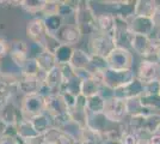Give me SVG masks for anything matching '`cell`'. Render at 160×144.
I'll list each match as a JSON object with an SVG mask.
<instances>
[{
    "label": "cell",
    "mask_w": 160,
    "mask_h": 144,
    "mask_svg": "<svg viewBox=\"0 0 160 144\" xmlns=\"http://www.w3.org/2000/svg\"><path fill=\"white\" fill-rule=\"evenodd\" d=\"M43 23H44V27L47 29V31L49 34L55 35L60 28L65 24V21L61 18L59 14H50V16H44L42 17Z\"/></svg>",
    "instance_id": "obj_34"
},
{
    "label": "cell",
    "mask_w": 160,
    "mask_h": 144,
    "mask_svg": "<svg viewBox=\"0 0 160 144\" xmlns=\"http://www.w3.org/2000/svg\"><path fill=\"white\" fill-rule=\"evenodd\" d=\"M25 34H27V37L29 39V42L42 45L44 36L48 34L42 17H32L31 19H29L27 22Z\"/></svg>",
    "instance_id": "obj_11"
},
{
    "label": "cell",
    "mask_w": 160,
    "mask_h": 144,
    "mask_svg": "<svg viewBox=\"0 0 160 144\" xmlns=\"http://www.w3.org/2000/svg\"><path fill=\"white\" fill-rule=\"evenodd\" d=\"M59 1L60 0H47L46 5L42 10V17L44 16H50V14H58V8H59Z\"/></svg>",
    "instance_id": "obj_42"
},
{
    "label": "cell",
    "mask_w": 160,
    "mask_h": 144,
    "mask_svg": "<svg viewBox=\"0 0 160 144\" xmlns=\"http://www.w3.org/2000/svg\"><path fill=\"white\" fill-rule=\"evenodd\" d=\"M142 94H143V84L138 78H134L132 82L113 90V97L123 100V101L140 97Z\"/></svg>",
    "instance_id": "obj_12"
},
{
    "label": "cell",
    "mask_w": 160,
    "mask_h": 144,
    "mask_svg": "<svg viewBox=\"0 0 160 144\" xmlns=\"http://www.w3.org/2000/svg\"><path fill=\"white\" fill-rule=\"evenodd\" d=\"M129 30L134 35H143V36H152L155 33L157 28L152 18L134 16L129 21Z\"/></svg>",
    "instance_id": "obj_13"
},
{
    "label": "cell",
    "mask_w": 160,
    "mask_h": 144,
    "mask_svg": "<svg viewBox=\"0 0 160 144\" xmlns=\"http://www.w3.org/2000/svg\"><path fill=\"white\" fill-rule=\"evenodd\" d=\"M157 61L159 62V65H160V46H159V48H158V52H157Z\"/></svg>",
    "instance_id": "obj_53"
},
{
    "label": "cell",
    "mask_w": 160,
    "mask_h": 144,
    "mask_svg": "<svg viewBox=\"0 0 160 144\" xmlns=\"http://www.w3.org/2000/svg\"><path fill=\"white\" fill-rule=\"evenodd\" d=\"M157 40H158V42L160 43V28H157V30H155V36H154Z\"/></svg>",
    "instance_id": "obj_52"
},
{
    "label": "cell",
    "mask_w": 160,
    "mask_h": 144,
    "mask_svg": "<svg viewBox=\"0 0 160 144\" xmlns=\"http://www.w3.org/2000/svg\"><path fill=\"white\" fill-rule=\"evenodd\" d=\"M90 64V54L88 52L81 49V48L74 47L73 54L71 58L69 65L73 67V70H87Z\"/></svg>",
    "instance_id": "obj_21"
},
{
    "label": "cell",
    "mask_w": 160,
    "mask_h": 144,
    "mask_svg": "<svg viewBox=\"0 0 160 144\" xmlns=\"http://www.w3.org/2000/svg\"><path fill=\"white\" fill-rule=\"evenodd\" d=\"M141 139H143V138L141 137L139 133H135V132L129 131L127 129V131L124 132V135H123L121 141H122L123 144H139Z\"/></svg>",
    "instance_id": "obj_43"
},
{
    "label": "cell",
    "mask_w": 160,
    "mask_h": 144,
    "mask_svg": "<svg viewBox=\"0 0 160 144\" xmlns=\"http://www.w3.org/2000/svg\"><path fill=\"white\" fill-rule=\"evenodd\" d=\"M105 107V99H103L99 94L91 97H87L86 100V110L88 114H102Z\"/></svg>",
    "instance_id": "obj_30"
},
{
    "label": "cell",
    "mask_w": 160,
    "mask_h": 144,
    "mask_svg": "<svg viewBox=\"0 0 160 144\" xmlns=\"http://www.w3.org/2000/svg\"><path fill=\"white\" fill-rule=\"evenodd\" d=\"M134 78H136L134 70L107 69L103 76V85L108 87L109 89L115 90L127 83L132 82Z\"/></svg>",
    "instance_id": "obj_5"
},
{
    "label": "cell",
    "mask_w": 160,
    "mask_h": 144,
    "mask_svg": "<svg viewBox=\"0 0 160 144\" xmlns=\"http://www.w3.org/2000/svg\"><path fill=\"white\" fill-rule=\"evenodd\" d=\"M108 69L107 58L100 56V55L90 54V64H88V72L91 75L94 73H103Z\"/></svg>",
    "instance_id": "obj_31"
},
{
    "label": "cell",
    "mask_w": 160,
    "mask_h": 144,
    "mask_svg": "<svg viewBox=\"0 0 160 144\" xmlns=\"http://www.w3.org/2000/svg\"><path fill=\"white\" fill-rule=\"evenodd\" d=\"M71 120H72V118H71L68 112H67V113H63V114H60V115L52 117V127L58 129V130H61V129L65 127Z\"/></svg>",
    "instance_id": "obj_40"
},
{
    "label": "cell",
    "mask_w": 160,
    "mask_h": 144,
    "mask_svg": "<svg viewBox=\"0 0 160 144\" xmlns=\"http://www.w3.org/2000/svg\"><path fill=\"white\" fill-rule=\"evenodd\" d=\"M104 144H123L122 141H105Z\"/></svg>",
    "instance_id": "obj_51"
},
{
    "label": "cell",
    "mask_w": 160,
    "mask_h": 144,
    "mask_svg": "<svg viewBox=\"0 0 160 144\" xmlns=\"http://www.w3.org/2000/svg\"><path fill=\"white\" fill-rule=\"evenodd\" d=\"M74 47L71 46H66V45H61V47L55 52V59L58 65H65V64H69L71 61V58L73 54Z\"/></svg>",
    "instance_id": "obj_36"
},
{
    "label": "cell",
    "mask_w": 160,
    "mask_h": 144,
    "mask_svg": "<svg viewBox=\"0 0 160 144\" xmlns=\"http://www.w3.org/2000/svg\"><path fill=\"white\" fill-rule=\"evenodd\" d=\"M141 106L151 113L160 114V95H142L139 97Z\"/></svg>",
    "instance_id": "obj_32"
},
{
    "label": "cell",
    "mask_w": 160,
    "mask_h": 144,
    "mask_svg": "<svg viewBox=\"0 0 160 144\" xmlns=\"http://www.w3.org/2000/svg\"><path fill=\"white\" fill-rule=\"evenodd\" d=\"M47 0H22L20 8L29 14H32L33 17H38L37 14L42 13V10L46 5Z\"/></svg>",
    "instance_id": "obj_29"
},
{
    "label": "cell",
    "mask_w": 160,
    "mask_h": 144,
    "mask_svg": "<svg viewBox=\"0 0 160 144\" xmlns=\"http://www.w3.org/2000/svg\"><path fill=\"white\" fill-rule=\"evenodd\" d=\"M86 97L82 96L81 94L77 96V103L74 108H80V109H86Z\"/></svg>",
    "instance_id": "obj_47"
},
{
    "label": "cell",
    "mask_w": 160,
    "mask_h": 144,
    "mask_svg": "<svg viewBox=\"0 0 160 144\" xmlns=\"http://www.w3.org/2000/svg\"><path fill=\"white\" fill-rule=\"evenodd\" d=\"M60 95H61V97H62V100H63L65 104L67 106L68 110L75 107V103H77V96L72 95V94H69V93H60Z\"/></svg>",
    "instance_id": "obj_45"
},
{
    "label": "cell",
    "mask_w": 160,
    "mask_h": 144,
    "mask_svg": "<svg viewBox=\"0 0 160 144\" xmlns=\"http://www.w3.org/2000/svg\"><path fill=\"white\" fill-rule=\"evenodd\" d=\"M107 4L109 12L122 19L130 21L135 16V1L133 0H112V1H102Z\"/></svg>",
    "instance_id": "obj_6"
},
{
    "label": "cell",
    "mask_w": 160,
    "mask_h": 144,
    "mask_svg": "<svg viewBox=\"0 0 160 144\" xmlns=\"http://www.w3.org/2000/svg\"><path fill=\"white\" fill-rule=\"evenodd\" d=\"M126 112H127V117H136V115H147L151 112L147 110L141 106L139 97L136 99H130L126 101Z\"/></svg>",
    "instance_id": "obj_33"
},
{
    "label": "cell",
    "mask_w": 160,
    "mask_h": 144,
    "mask_svg": "<svg viewBox=\"0 0 160 144\" xmlns=\"http://www.w3.org/2000/svg\"><path fill=\"white\" fill-rule=\"evenodd\" d=\"M36 61L38 64V67L42 72L47 73L50 70L58 66V62L55 59V55L52 53H48L46 51H43L38 56H36Z\"/></svg>",
    "instance_id": "obj_28"
},
{
    "label": "cell",
    "mask_w": 160,
    "mask_h": 144,
    "mask_svg": "<svg viewBox=\"0 0 160 144\" xmlns=\"http://www.w3.org/2000/svg\"><path fill=\"white\" fill-rule=\"evenodd\" d=\"M74 144H81V143H80L79 141H75V142H74Z\"/></svg>",
    "instance_id": "obj_56"
},
{
    "label": "cell",
    "mask_w": 160,
    "mask_h": 144,
    "mask_svg": "<svg viewBox=\"0 0 160 144\" xmlns=\"http://www.w3.org/2000/svg\"><path fill=\"white\" fill-rule=\"evenodd\" d=\"M7 127H8V124H7L2 118L0 117V137L5 136V132H6Z\"/></svg>",
    "instance_id": "obj_50"
},
{
    "label": "cell",
    "mask_w": 160,
    "mask_h": 144,
    "mask_svg": "<svg viewBox=\"0 0 160 144\" xmlns=\"http://www.w3.org/2000/svg\"><path fill=\"white\" fill-rule=\"evenodd\" d=\"M139 144H149V143H148V141H147V139H141Z\"/></svg>",
    "instance_id": "obj_54"
},
{
    "label": "cell",
    "mask_w": 160,
    "mask_h": 144,
    "mask_svg": "<svg viewBox=\"0 0 160 144\" xmlns=\"http://www.w3.org/2000/svg\"><path fill=\"white\" fill-rule=\"evenodd\" d=\"M55 36L61 42V45L74 47L75 45H78L80 42L81 37H82V33L73 23H65L60 28V30L55 34Z\"/></svg>",
    "instance_id": "obj_10"
},
{
    "label": "cell",
    "mask_w": 160,
    "mask_h": 144,
    "mask_svg": "<svg viewBox=\"0 0 160 144\" xmlns=\"http://www.w3.org/2000/svg\"><path fill=\"white\" fill-rule=\"evenodd\" d=\"M43 144H49V143H46V142H44V143H43Z\"/></svg>",
    "instance_id": "obj_58"
},
{
    "label": "cell",
    "mask_w": 160,
    "mask_h": 144,
    "mask_svg": "<svg viewBox=\"0 0 160 144\" xmlns=\"http://www.w3.org/2000/svg\"><path fill=\"white\" fill-rule=\"evenodd\" d=\"M61 75H62V82H69L71 79H73L75 77V72H74L73 67L69 64H65V65H60Z\"/></svg>",
    "instance_id": "obj_44"
},
{
    "label": "cell",
    "mask_w": 160,
    "mask_h": 144,
    "mask_svg": "<svg viewBox=\"0 0 160 144\" xmlns=\"http://www.w3.org/2000/svg\"><path fill=\"white\" fill-rule=\"evenodd\" d=\"M152 19H153L154 24H155V28H160V4L158 8H157V11H155V13L153 14Z\"/></svg>",
    "instance_id": "obj_49"
},
{
    "label": "cell",
    "mask_w": 160,
    "mask_h": 144,
    "mask_svg": "<svg viewBox=\"0 0 160 144\" xmlns=\"http://www.w3.org/2000/svg\"><path fill=\"white\" fill-rule=\"evenodd\" d=\"M158 6H159V3L155 0H136L135 1V16L152 18Z\"/></svg>",
    "instance_id": "obj_20"
},
{
    "label": "cell",
    "mask_w": 160,
    "mask_h": 144,
    "mask_svg": "<svg viewBox=\"0 0 160 144\" xmlns=\"http://www.w3.org/2000/svg\"><path fill=\"white\" fill-rule=\"evenodd\" d=\"M98 33L115 37L116 33V17L109 11H102L97 13Z\"/></svg>",
    "instance_id": "obj_15"
},
{
    "label": "cell",
    "mask_w": 160,
    "mask_h": 144,
    "mask_svg": "<svg viewBox=\"0 0 160 144\" xmlns=\"http://www.w3.org/2000/svg\"><path fill=\"white\" fill-rule=\"evenodd\" d=\"M7 56L20 70L29 58V42L24 41V40L11 41L10 42V52H8Z\"/></svg>",
    "instance_id": "obj_9"
},
{
    "label": "cell",
    "mask_w": 160,
    "mask_h": 144,
    "mask_svg": "<svg viewBox=\"0 0 160 144\" xmlns=\"http://www.w3.org/2000/svg\"><path fill=\"white\" fill-rule=\"evenodd\" d=\"M0 76H1V61H0Z\"/></svg>",
    "instance_id": "obj_57"
},
{
    "label": "cell",
    "mask_w": 160,
    "mask_h": 144,
    "mask_svg": "<svg viewBox=\"0 0 160 144\" xmlns=\"http://www.w3.org/2000/svg\"><path fill=\"white\" fill-rule=\"evenodd\" d=\"M143 95H160V78L143 84Z\"/></svg>",
    "instance_id": "obj_41"
},
{
    "label": "cell",
    "mask_w": 160,
    "mask_h": 144,
    "mask_svg": "<svg viewBox=\"0 0 160 144\" xmlns=\"http://www.w3.org/2000/svg\"><path fill=\"white\" fill-rule=\"evenodd\" d=\"M8 52H10V42L0 37V61L8 55Z\"/></svg>",
    "instance_id": "obj_46"
},
{
    "label": "cell",
    "mask_w": 160,
    "mask_h": 144,
    "mask_svg": "<svg viewBox=\"0 0 160 144\" xmlns=\"http://www.w3.org/2000/svg\"><path fill=\"white\" fill-rule=\"evenodd\" d=\"M157 133H158V135H159V136H160V126H159V129L157 130Z\"/></svg>",
    "instance_id": "obj_55"
},
{
    "label": "cell",
    "mask_w": 160,
    "mask_h": 144,
    "mask_svg": "<svg viewBox=\"0 0 160 144\" xmlns=\"http://www.w3.org/2000/svg\"><path fill=\"white\" fill-rule=\"evenodd\" d=\"M69 115L77 124H79L81 127H86L87 125V117L88 113L86 109H80V108H72L68 110Z\"/></svg>",
    "instance_id": "obj_39"
},
{
    "label": "cell",
    "mask_w": 160,
    "mask_h": 144,
    "mask_svg": "<svg viewBox=\"0 0 160 144\" xmlns=\"http://www.w3.org/2000/svg\"><path fill=\"white\" fill-rule=\"evenodd\" d=\"M44 142L49 144H74L73 138L71 136H68L67 133L62 132L61 130H58V129H49V130L42 136Z\"/></svg>",
    "instance_id": "obj_18"
},
{
    "label": "cell",
    "mask_w": 160,
    "mask_h": 144,
    "mask_svg": "<svg viewBox=\"0 0 160 144\" xmlns=\"http://www.w3.org/2000/svg\"><path fill=\"white\" fill-rule=\"evenodd\" d=\"M116 47L117 43L112 36L98 33L88 37V54H96L107 58Z\"/></svg>",
    "instance_id": "obj_2"
},
{
    "label": "cell",
    "mask_w": 160,
    "mask_h": 144,
    "mask_svg": "<svg viewBox=\"0 0 160 144\" xmlns=\"http://www.w3.org/2000/svg\"><path fill=\"white\" fill-rule=\"evenodd\" d=\"M79 6H80V1H72V0H62V1H59L58 14L65 21V23H67L68 19H73V24H74V16L77 13Z\"/></svg>",
    "instance_id": "obj_19"
},
{
    "label": "cell",
    "mask_w": 160,
    "mask_h": 144,
    "mask_svg": "<svg viewBox=\"0 0 160 144\" xmlns=\"http://www.w3.org/2000/svg\"><path fill=\"white\" fill-rule=\"evenodd\" d=\"M160 126V114L158 113H151L145 115L143 121V131H142V137L143 139H147L148 136L153 135L157 132V130Z\"/></svg>",
    "instance_id": "obj_25"
},
{
    "label": "cell",
    "mask_w": 160,
    "mask_h": 144,
    "mask_svg": "<svg viewBox=\"0 0 160 144\" xmlns=\"http://www.w3.org/2000/svg\"><path fill=\"white\" fill-rule=\"evenodd\" d=\"M43 81H41L38 77H30V76L20 75L17 79L18 84V93L22 96L36 95L40 91V87Z\"/></svg>",
    "instance_id": "obj_14"
},
{
    "label": "cell",
    "mask_w": 160,
    "mask_h": 144,
    "mask_svg": "<svg viewBox=\"0 0 160 144\" xmlns=\"http://www.w3.org/2000/svg\"><path fill=\"white\" fill-rule=\"evenodd\" d=\"M33 129L38 133V136H43L49 129H52V117L48 113H42L30 119Z\"/></svg>",
    "instance_id": "obj_24"
},
{
    "label": "cell",
    "mask_w": 160,
    "mask_h": 144,
    "mask_svg": "<svg viewBox=\"0 0 160 144\" xmlns=\"http://www.w3.org/2000/svg\"><path fill=\"white\" fill-rule=\"evenodd\" d=\"M0 117L2 118L8 125H17L23 119L19 104L14 102L13 100L10 101L0 109Z\"/></svg>",
    "instance_id": "obj_17"
},
{
    "label": "cell",
    "mask_w": 160,
    "mask_h": 144,
    "mask_svg": "<svg viewBox=\"0 0 160 144\" xmlns=\"http://www.w3.org/2000/svg\"><path fill=\"white\" fill-rule=\"evenodd\" d=\"M0 144H18L16 137H8V136H2L0 137Z\"/></svg>",
    "instance_id": "obj_48"
},
{
    "label": "cell",
    "mask_w": 160,
    "mask_h": 144,
    "mask_svg": "<svg viewBox=\"0 0 160 144\" xmlns=\"http://www.w3.org/2000/svg\"><path fill=\"white\" fill-rule=\"evenodd\" d=\"M136 78L140 81L142 84H146L155 79L160 78V65L155 60H147L142 59L139 65L138 70L135 72Z\"/></svg>",
    "instance_id": "obj_7"
},
{
    "label": "cell",
    "mask_w": 160,
    "mask_h": 144,
    "mask_svg": "<svg viewBox=\"0 0 160 144\" xmlns=\"http://www.w3.org/2000/svg\"><path fill=\"white\" fill-rule=\"evenodd\" d=\"M108 69L111 70H133L134 55L128 48L116 47L107 56Z\"/></svg>",
    "instance_id": "obj_3"
},
{
    "label": "cell",
    "mask_w": 160,
    "mask_h": 144,
    "mask_svg": "<svg viewBox=\"0 0 160 144\" xmlns=\"http://www.w3.org/2000/svg\"><path fill=\"white\" fill-rule=\"evenodd\" d=\"M42 47L43 49L48 52V53H52V54H55V52L61 47V42L58 40V37L53 34H49L48 33L43 41H42Z\"/></svg>",
    "instance_id": "obj_38"
},
{
    "label": "cell",
    "mask_w": 160,
    "mask_h": 144,
    "mask_svg": "<svg viewBox=\"0 0 160 144\" xmlns=\"http://www.w3.org/2000/svg\"><path fill=\"white\" fill-rule=\"evenodd\" d=\"M43 83L53 90L55 94H59V89L62 84V75H61V70L59 65L46 73Z\"/></svg>",
    "instance_id": "obj_22"
},
{
    "label": "cell",
    "mask_w": 160,
    "mask_h": 144,
    "mask_svg": "<svg viewBox=\"0 0 160 144\" xmlns=\"http://www.w3.org/2000/svg\"><path fill=\"white\" fill-rule=\"evenodd\" d=\"M16 130H17V137L22 138L23 141H29V139L38 137V133L33 129L31 121L28 119H22L16 125Z\"/></svg>",
    "instance_id": "obj_23"
},
{
    "label": "cell",
    "mask_w": 160,
    "mask_h": 144,
    "mask_svg": "<svg viewBox=\"0 0 160 144\" xmlns=\"http://www.w3.org/2000/svg\"><path fill=\"white\" fill-rule=\"evenodd\" d=\"M46 102V113H48L50 117L60 115L68 112V108L65 104L60 94H53L44 99Z\"/></svg>",
    "instance_id": "obj_16"
},
{
    "label": "cell",
    "mask_w": 160,
    "mask_h": 144,
    "mask_svg": "<svg viewBox=\"0 0 160 144\" xmlns=\"http://www.w3.org/2000/svg\"><path fill=\"white\" fill-rule=\"evenodd\" d=\"M90 4V1H80V6L74 16V24L80 29L82 36L86 35L87 37L98 34L97 12Z\"/></svg>",
    "instance_id": "obj_1"
},
{
    "label": "cell",
    "mask_w": 160,
    "mask_h": 144,
    "mask_svg": "<svg viewBox=\"0 0 160 144\" xmlns=\"http://www.w3.org/2000/svg\"><path fill=\"white\" fill-rule=\"evenodd\" d=\"M20 75L30 76V77H38L41 81H43L46 73L42 72L40 70L36 59H33V58H28V60L25 61V64H24V65L22 66V69H20Z\"/></svg>",
    "instance_id": "obj_27"
},
{
    "label": "cell",
    "mask_w": 160,
    "mask_h": 144,
    "mask_svg": "<svg viewBox=\"0 0 160 144\" xmlns=\"http://www.w3.org/2000/svg\"><path fill=\"white\" fill-rule=\"evenodd\" d=\"M19 107L23 119H28V120L46 112L44 99L38 94L23 96L19 102Z\"/></svg>",
    "instance_id": "obj_4"
},
{
    "label": "cell",
    "mask_w": 160,
    "mask_h": 144,
    "mask_svg": "<svg viewBox=\"0 0 160 144\" xmlns=\"http://www.w3.org/2000/svg\"><path fill=\"white\" fill-rule=\"evenodd\" d=\"M80 84H81V81L79 78H77V76H75L69 82H62L60 89H59V94L60 93H69L75 96L80 95Z\"/></svg>",
    "instance_id": "obj_37"
},
{
    "label": "cell",
    "mask_w": 160,
    "mask_h": 144,
    "mask_svg": "<svg viewBox=\"0 0 160 144\" xmlns=\"http://www.w3.org/2000/svg\"><path fill=\"white\" fill-rule=\"evenodd\" d=\"M79 142L81 144H104L105 138L98 131L93 130L91 127H84L81 131Z\"/></svg>",
    "instance_id": "obj_26"
},
{
    "label": "cell",
    "mask_w": 160,
    "mask_h": 144,
    "mask_svg": "<svg viewBox=\"0 0 160 144\" xmlns=\"http://www.w3.org/2000/svg\"><path fill=\"white\" fill-rule=\"evenodd\" d=\"M103 114L113 123H124L128 118L126 112V101L116 97L107 100Z\"/></svg>",
    "instance_id": "obj_8"
},
{
    "label": "cell",
    "mask_w": 160,
    "mask_h": 144,
    "mask_svg": "<svg viewBox=\"0 0 160 144\" xmlns=\"http://www.w3.org/2000/svg\"><path fill=\"white\" fill-rule=\"evenodd\" d=\"M99 83L97 81H94L93 78H88V79H85V81H81V84H80V94L85 97H91V96H94L97 94H99V89H100Z\"/></svg>",
    "instance_id": "obj_35"
}]
</instances>
